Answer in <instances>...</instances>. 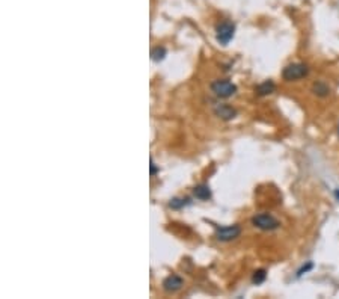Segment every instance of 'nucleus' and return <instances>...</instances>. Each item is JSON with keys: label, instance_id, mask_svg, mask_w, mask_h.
Masks as SVG:
<instances>
[{"label": "nucleus", "instance_id": "obj_1", "mask_svg": "<svg viewBox=\"0 0 339 299\" xmlns=\"http://www.w3.org/2000/svg\"><path fill=\"white\" fill-rule=\"evenodd\" d=\"M309 74V67L306 63L302 62H294L289 63L283 68L282 77L286 82H294V80H300L303 77H306Z\"/></svg>", "mask_w": 339, "mask_h": 299}, {"label": "nucleus", "instance_id": "obj_2", "mask_svg": "<svg viewBox=\"0 0 339 299\" xmlns=\"http://www.w3.org/2000/svg\"><path fill=\"white\" fill-rule=\"evenodd\" d=\"M252 224H253V227L264 230V231H272V230H276L281 227V222L270 213H259V215L253 216Z\"/></svg>", "mask_w": 339, "mask_h": 299}, {"label": "nucleus", "instance_id": "obj_3", "mask_svg": "<svg viewBox=\"0 0 339 299\" xmlns=\"http://www.w3.org/2000/svg\"><path fill=\"white\" fill-rule=\"evenodd\" d=\"M211 91L214 92V95H217L220 98H229L237 92V86L226 79H220V80H214L211 83Z\"/></svg>", "mask_w": 339, "mask_h": 299}, {"label": "nucleus", "instance_id": "obj_4", "mask_svg": "<svg viewBox=\"0 0 339 299\" xmlns=\"http://www.w3.org/2000/svg\"><path fill=\"white\" fill-rule=\"evenodd\" d=\"M235 34V26L231 21H222L217 29H216V40L217 43H220L222 46H228L229 41L234 38Z\"/></svg>", "mask_w": 339, "mask_h": 299}, {"label": "nucleus", "instance_id": "obj_5", "mask_svg": "<svg viewBox=\"0 0 339 299\" xmlns=\"http://www.w3.org/2000/svg\"><path fill=\"white\" fill-rule=\"evenodd\" d=\"M241 235V228L238 225H226V227H217L216 230V239L220 242H231L235 240Z\"/></svg>", "mask_w": 339, "mask_h": 299}, {"label": "nucleus", "instance_id": "obj_6", "mask_svg": "<svg viewBox=\"0 0 339 299\" xmlns=\"http://www.w3.org/2000/svg\"><path fill=\"white\" fill-rule=\"evenodd\" d=\"M214 114H216L219 118H222V120L225 121L234 120V118L237 117V111H235L232 106H229V105H217V106L214 108Z\"/></svg>", "mask_w": 339, "mask_h": 299}, {"label": "nucleus", "instance_id": "obj_7", "mask_svg": "<svg viewBox=\"0 0 339 299\" xmlns=\"http://www.w3.org/2000/svg\"><path fill=\"white\" fill-rule=\"evenodd\" d=\"M182 284H184V281H182V278L181 277H178V275H170L168 277L165 281H163V289L166 290V292H176V290H179L181 287H182Z\"/></svg>", "mask_w": 339, "mask_h": 299}, {"label": "nucleus", "instance_id": "obj_8", "mask_svg": "<svg viewBox=\"0 0 339 299\" xmlns=\"http://www.w3.org/2000/svg\"><path fill=\"white\" fill-rule=\"evenodd\" d=\"M275 89H276V85H275L272 80H266L264 83L258 85L255 91H256V94H258V95L264 97V95H270V94H273V92H275Z\"/></svg>", "mask_w": 339, "mask_h": 299}, {"label": "nucleus", "instance_id": "obj_9", "mask_svg": "<svg viewBox=\"0 0 339 299\" xmlns=\"http://www.w3.org/2000/svg\"><path fill=\"white\" fill-rule=\"evenodd\" d=\"M312 91H314V94H317L318 97H327V95L330 94V88H329V85H327L326 82H321V80H318V82L314 83Z\"/></svg>", "mask_w": 339, "mask_h": 299}, {"label": "nucleus", "instance_id": "obj_10", "mask_svg": "<svg viewBox=\"0 0 339 299\" xmlns=\"http://www.w3.org/2000/svg\"><path fill=\"white\" fill-rule=\"evenodd\" d=\"M195 196L201 201H207L211 198V190L207 184H199L195 187Z\"/></svg>", "mask_w": 339, "mask_h": 299}, {"label": "nucleus", "instance_id": "obj_11", "mask_svg": "<svg viewBox=\"0 0 339 299\" xmlns=\"http://www.w3.org/2000/svg\"><path fill=\"white\" fill-rule=\"evenodd\" d=\"M189 204H190V200L189 198H173L169 203V207L170 209L178 210V209H182V207H185Z\"/></svg>", "mask_w": 339, "mask_h": 299}, {"label": "nucleus", "instance_id": "obj_12", "mask_svg": "<svg viewBox=\"0 0 339 299\" xmlns=\"http://www.w3.org/2000/svg\"><path fill=\"white\" fill-rule=\"evenodd\" d=\"M165 56H166V49L165 47H156V49H153V52H151V58L153 60H156V62H160V60L165 59Z\"/></svg>", "mask_w": 339, "mask_h": 299}, {"label": "nucleus", "instance_id": "obj_13", "mask_svg": "<svg viewBox=\"0 0 339 299\" xmlns=\"http://www.w3.org/2000/svg\"><path fill=\"white\" fill-rule=\"evenodd\" d=\"M266 278H267V272H266L264 269H259V271H255V272H253L252 283H253V284H261V283L266 281Z\"/></svg>", "mask_w": 339, "mask_h": 299}, {"label": "nucleus", "instance_id": "obj_14", "mask_svg": "<svg viewBox=\"0 0 339 299\" xmlns=\"http://www.w3.org/2000/svg\"><path fill=\"white\" fill-rule=\"evenodd\" d=\"M312 268H314V263H312V261H308V263H306V266H302V268L297 271V278H300L302 275H305L306 272H309Z\"/></svg>", "mask_w": 339, "mask_h": 299}, {"label": "nucleus", "instance_id": "obj_15", "mask_svg": "<svg viewBox=\"0 0 339 299\" xmlns=\"http://www.w3.org/2000/svg\"><path fill=\"white\" fill-rule=\"evenodd\" d=\"M149 167H151V176H156V174L159 173V168L156 167V163H154L153 159H151V162H149Z\"/></svg>", "mask_w": 339, "mask_h": 299}, {"label": "nucleus", "instance_id": "obj_16", "mask_svg": "<svg viewBox=\"0 0 339 299\" xmlns=\"http://www.w3.org/2000/svg\"><path fill=\"white\" fill-rule=\"evenodd\" d=\"M335 196H336V200L339 201V189H335Z\"/></svg>", "mask_w": 339, "mask_h": 299}]
</instances>
